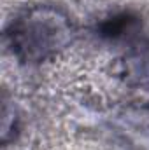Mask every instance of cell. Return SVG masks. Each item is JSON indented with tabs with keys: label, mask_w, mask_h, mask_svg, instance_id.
I'll list each match as a JSON object with an SVG mask.
<instances>
[{
	"label": "cell",
	"mask_w": 149,
	"mask_h": 150,
	"mask_svg": "<svg viewBox=\"0 0 149 150\" xmlns=\"http://www.w3.org/2000/svg\"><path fill=\"white\" fill-rule=\"evenodd\" d=\"M139 23H140L139 18L132 12L114 14L109 19H104L97 26V33L107 40H119V38H125L130 33H133L139 28Z\"/></svg>",
	"instance_id": "3"
},
{
	"label": "cell",
	"mask_w": 149,
	"mask_h": 150,
	"mask_svg": "<svg viewBox=\"0 0 149 150\" xmlns=\"http://www.w3.org/2000/svg\"><path fill=\"white\" fill-rule=\"evenodd\" d=\"M77 33L70 14L51 4L19 11L5 28L12 56L23 65H40L65 51Z\"/></svg>",
	"instance_id": "1"
},
{
	"label": "cell",
	"mask_w": 149,
	"mask_h": 150,
	"mask_svg": "<svg viewBox=\"0 0 149 150\" xmlns=\"http://www.w3.org/2000/svg\"><path fill=\"white\" fill-rule=\"evenodd\" d=\"M121 75L128 86L149 87V38L132 44L121 61Z\"/></svg>",
	"instance_id": "2"
}]
</instances>
